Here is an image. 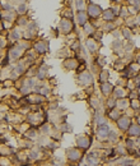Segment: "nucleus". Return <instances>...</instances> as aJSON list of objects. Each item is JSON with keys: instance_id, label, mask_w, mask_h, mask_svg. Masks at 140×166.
<instances>
[{"instance_id": "f257e3e1", "label": "nucleus", "mask_w": 140, "mask_h": 166, "mask_svg": "<svg viewBox=\"0 0 140 166\" xmlns=\"http://www.w3.org/2000/svg\"><path fill=\"white\" fill-rule=\"evenodd\" d=\"M23 52H24V50L21 47V45L17 44V45L13 46V49H10V51H9V57H10L11 60H17V59H19V57L23 55Z\"/></svg>"}, {"instance_id": "f03ea898", "label": "nucleus", "mask_w": 140, "mask_h": 166, "mask_svg": "<svg viewBox=\"0 0 140 166\" xmlns=\"http://www.w3.org/2000/svg\"><path fill=\"white\" fill-rule=\"evenodd\" d=\"M66 153H68V159L70 161H79L81 159V153L79 149H76V148H69Z\"/></svg>"}, {"instance_id": "7ed1b4c3", "label": "nucleus", "mask_w": 140, "mask_h": 166, "mask_svg": "<svg viewBox=\"0 0 140 166\" xmlns=\"http://www.w3.org/2000/svg\"><path fill=\"white\" fill-rule=\"evenodd\" d=\"M34 50L38 54H45L49 51V42L47 41H38L34 44Z\"/></svg>"}, {"instance_id": "20e7f679", "label": "nucleus", "mask_w": 140, "mask_h": 166, "mask_svg": "<svg viewBox=\"0 0 140 166\" xmlns=\"http://www.w3.org/2000/svg\"><path fill=\"white\" fill-rule=\"evenodd\" d=\"M59 29L63 33H69L70 31L73 29V23L70 21H68V19H63L59 24Z\"/></svg>"}, {"instance_id": "39448f33", "label": "nucleus", "mask_w": 140, "mask_h": 166, "mask_svg": "<svg viewBox=\"0 0 140 166\" xmlns=\"http://www.w3.org/2000/svg\"><path fill=\"white\" fill-rule=\"evenodd\" d=\"M79 82L81 84H92L93 82V77L91 73H88V72H83L81 74L79 75Z\"/></svg>"}, {"instance_id": "423d86ee", "label": "nucleus", "mask_w": 140, "mask_h": 166, "mask_svg": "<svg viewBox=\"0 0 140 166\" xmlns=\"http://www.w3.org/2000/svg\"><path fill=\"white\" fill-rule=\"evenodd\" d=\"M98 136L101 138H107L108 137V133H110V128L106 125V124H102V125H99V128H98Z\"/></svg>"}, {"instance_id": "0eeeda50", "label": "nucleus", "mask_w": 140, "mask_h": 166, "mask_svg": "<svg viewBox=\"0 0 140 166\" xmlns=\"http://www.w3.org/2000/svg\"><path fill=\"white\" fill-rule=\"evenodd\" d=\"M87 165L88 166H97L98 165V157L96 153H89L87 156Z\"/></svg>"}, {"instance_id": "6e6552de", "label": "nucleus", "mask_w": 140, "mask_h": 166, "mask_svg": "<svg viewBox=\"0 0 140 166\" xmlns=\"http://www.w3.org/2000/svg\"><path fill=\"white\" fill-rule=\"evenodd\" d=\"M130 126V119L129 118H121L119 120V128L122 130H127Z\"/></svg>"}, {"instance_id": "1a4fd4ad", "label": "nucleus", "mask_w": 140, "mask_h": 166, "mask_svg": "<svg viewBox=\"0 0 140 166\" xmlns=\"http://www.w3.org/2000/svg\"><path fill=\"white\" fill-rule=\"evenodd\" d=\"M89 14L92 15V17H98L101 14V8L98 5H93L91 4V6H89Z\"/></svg>"}, {"instance_id": "9d476101", "label": "nucleus", "mask_w": 140, "mask_h": 166, "mask_svg": "<svg viewBox=\"0 0 140 166\" xmlns=\"http://www.w3.org/2000/svg\"><path fill=\"white\" fill-rule=\"evenodd\" d=\"M78 146H79L80 148H83V149H87L88 147H89V144H91V142H89L87 138H79V139H78Z\"/></svg>"}, {"instance_id": "9b49d317", "label": "nucleus", "mask_w": 140, "mask_h": 166, "mask_svg": "<svg viewBox=\"0 0 140 166\" xmlns=\"http://www.w3.org/2000/svg\"><path fill=\"white\" fill-rule=\"evenodd\" d=\"M130 136H133V137H139L140 136V125H138V124L131 125V128H130Z\"/></svg>"}, {"instance_id": "f8f14e48", "label": "nucleus", "mask_w": 140, "mask_h": 166, "mask_svg": "<svg viewBox=\"0 0 140 166\" xmlns=\"http://www.w3.org/2000/svg\"><path fill=\"white\" fill-rule=\"evenodd\" d=\"M78 22H79L81 26L87 24V17H85L84 11H79V13H78Z\"/></svg>"}, {"instance_id": "ddd939ff", "label": "nucleus", "mask_w": 140, "mask_h": 166, "mask_svg": "<svg viewBox=\"0 0 140 166\" xmlns=\"http://www.w3.org/2000/svg\"><path fill=\"white\" fill-rule=\"evenodd\" d=\"M64 67L65 68H68V69H74L76 67V60H74V59H69L66 60L64 63Z\"/></svg>"}, {"instance_id": "4468645a", "label": "nucleus", "mask_w": 140, "mask_h": 166, "mask_svg": "<svg viewBox=\"0 0 140 166\" xmlns=\"http://www.w3.org/2000/svg\"><path fill=\"white\" fill-rule=\"evenodd\" d=\"M46 73H47V67H41L38 69V74H37V78L38 79H44Z\"/></svg>"}, {"instance_id": "2eb2a0df", "label": "nucleus", "mask_w": 140, "mask_h": 166, "mask_svg": "<svg viewBox=\"0 0 140 166\" xmlns=\"http://www.w3.org/2000/svg\"><path fill=\"white\" fill-rule=\"evenodd\" d=\"M21 36H22V33L19 32V31H17V29L11 31V33H10V37H11V40L13 41H18L19 38H21Z\"/></svg>"}, {"instance_id": "dca6fc26", "label": "nucleus", "mask_w": 140, "mask_h": 166, "mask_svg": "<svg viewBox=\"0 0 140 166\" xmlns=\"http://www.w3.org/2000/svg\"><path fill=\"white\" fill-rule=\"evenodd\" d=\"M1 6L4 10H13V5L8 1V0H4V1H1Z\"/></svg>"}, {"instance_id": "f3484780", "label": "nucleus", "mask_w": 140, "mask_h": 166, "mask_svg": "<svg viewBox=\"0 0 140 166\" xmlns=\"http://www.w3.org/2000/svg\"><path fill=\"white\" fill-rule=\"evenodd\" d=\"M111 90H112V86H111V84H108L107 82H106V83H103V86H102V91L104 92V93L108 95V93L111 92Z\"/></svg>"}, {"instance_id": "a211bd4d", "label": "nucleus", "mask_w": 140, "mask_h": 166, "mask_svg": "<svg viewBox=\"0 0 140 166\" xmlns=\"http://www.w3.org/2000/svg\"><path fill=\"white\" fill-rule=\"evenodd\" d=\"M40 157V152L37 151V149H32V151L29 152V159H33V160H36Z\"/></svg>"}, {"instance_id": "6ab92c4d", "label": "nucleus", "mask_w": 140, "mask_h": 166, "mask_svg": "<svg viewBox=\"0 0 140 166\" xmlns=\"http://www.w3.org/2000/svg\"><path fill=\"white\" fill-rule=\"evenodd\" d=\"M17 10H18L19 14H24L27 11V5H26V4H19V6L17 8Z\"/></svg>"}, {"instance_id": "aec40b11", "label": "nucleus", "mask_w": 140, "mask_h": 166, "mask_svg": "<svg viewBox=\"0 0 140 166\" xmlns=\"http://www.w3.org/2000/svg\"><path fill=\"white\" fill-rule=\"evenodd\" d=\"M108 138H110V141L115 142L116 139H117V133H116V132H110V133H108Z\"/></svg>"}, {"instance_id": "412c9836", "label": "nucleus", "mask_w": 140, "mask_h": 166, "mask_svg": "<svg viewBox=\"0 0 140 166\" xmlns=\"http://www.w3.org/2000/svg\"><path fill=\"white\" fill-rule=\"evenodd\" d=\"M49 130H50V126L47 124H45V125H42L41 126V132L44 133V134H47L49 133Z\"/></svg>"}, {"instance_id": "4be33fe9", "label": "nucleus", "mask_w": 140, "mask_h": 166, "mask_svg": "<svg viewBox=\"0 0 140 166\" xmlns=\"http://www.w3.org/2000/svg\"><path fill=\"white\" fill-rule=\"evenodd\" d=\"M27 137H29V138H36V137H37V132H36V130H29V132L27 133Z\"/></svg>"}, {"instance_id": "5701e85b", "label": "nucleus", "mask_w": 140, "mask_h": 166, "mask_svg": "<svg viewBox=\"0 0 140 166\" xmlns=\"http://www.w3.org/2000/svg\"><path fill=\"white\" fill-rule=\"evenodd\" d=\"M61 130H63V132L65 133V132H68V130H71V128H70V126H69V124H68V123H65V124H63V125H61Z\"/></svg>"}, {"instance_id": "b1692460", "label": "nucleus", "mask_w": 140, "mask_h": 166, "mask_svg": "<svg viewBox=\"0 0 140 166\" xmlns=\"http://www.w3.org/2000/svg\"><path fill=\"white\" fill-rule=\"evenodd\" d=\"M111 118H112V119H119V118H120V114H119V111H115V110H112V111H111Z\"/></svg>"}, {"instance_id": "393cba45", "label": "nucleus", "mask_w": 140, "mask_h": 166, "mask_svg": "<svg viewBox=\"0 0 140 166\" xmlns=\"http://www.w3.org/2000/svg\"><path fill=\"white\" fill-rule=\"evenodd\" d=\"M18 24L19 26H27V18H21L18 21Z\"/></svg>"}, {"instance_id": "a878e982", "label": "nucleus", "mask_w": 140, "mask_h": 166, "mask_svg": "<svg viewBox=\"0 0 140 166\" xmlns=\"http://www.w3.org/2000/svg\"><path fill=\"white\" fill-rule=\"evenodd\" d=\"M76 6H78V9H79V10L81 11V9L84 8V5H83V0H78V1H76Z\"/></svg>"}, {"instance_id": "bb28decb", "label": "nucleus", "mask_w": 140, "mask_h": 166, "mask_svg": "<svg viewBox=\"0 0 140 166\" xmlns=\"http://www.w3.org/2000/svg\"><path fill=\"white\" fill-rule=\"evenodd\" d=\"M5 45H6V40L5 38H3V37H0V49L5 47Z\"/></svg>"}, {"instance_id": "cd10ccee", "label": "nucleus", "mask_w": 140, "mask_h": 166, "mask_svg": "<svg viewBox=\"0 0 140 166\" xmlns=\"http://www.w3.org/2000/svg\"><path fill=\"white\" fill-rule=\"evenodd\" d=\"M88 46H89V49H91L92 51H94V49H96V44H93V41H88Z\"/></svg>"}, {"instance_id": "c85d7f7f", "label": "nucleus", "mask_w": 140, "mask_h": 166, "mask_svg": "<svg viewBox=\"0 0 140 166\" xmlns=\"http://www.w3.org/2000/svg\"><path fill=\"white\" fill-rule=\"evenodd\" d=\"M108 77V74H107V72H102V75H101V79L102 80H104Z\"/></svg>"}, {"instance_id": "c756f323", "label": "nucleus", "mask_w": 140, "mask_h": 166, "mask_svg": "<svg viewBox=\"0 0 140 166\" xmlns=\"http://www.w3.org/2000/svg\"><path fill=\"white\" fill-rule=\"evenodd\" d=\"M126 106H127V102L121 100V101H120V107H126Z\"/></svg>"}, {"instance_id": "7c9ffc66", "label": "nucleus", "mask_w": 140, "mask_h": 166, "mask_svg": "<svg viewBox=\"0 0 140 166\" xmlns=\"http://www.w3.org/2000/svg\"><path fill=\"white\" fill-rule=\"evenodd\" d=\"M55 166H64V165H63V164H56Z\"/></svg>"}, {"instance_id": "2f4dec72", "label": "nucleus", "mask_w": 140, "mask_h": 166, "mask_svg": "<svg viewBox=\"0 0 140 166\" xmlns=\"http://www.w3.org/2000/svg\"><path fill=\"white\" fill-rule=\"evenodd\" d=\"M139 153H140V151H139Z\"/></svg>"}]
</instances>
